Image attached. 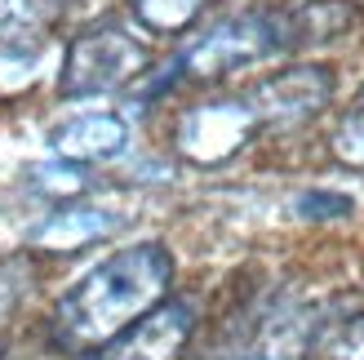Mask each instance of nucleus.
Here are the masks:
<instances>
[{
	"label": "nucleus",
	"instance_id": "9b49d317",
	"mask_svg": "<svg viewBox=\"0 0 364 360\" xmlns=\"http://www.w3.org/2000/svg\"><path fill=\"white\" fill-rule=\"evenodd\" d=\"M316 360H364V316L333 320L316 338Z\"/></svg>",
	"mask_w": 364,
	"mask_h": 360
},
{
	"label": "nucleus",
	"instance_id": "20e7f679",
	"mask_svg": "<svg viewBox=\"0 0 364 360\" xmlns=\"http://www.w3.org/2000/svg\"><path fill=\"white\" fill-rule=\"evenodd\" d=\"M262 125H258V112H253L249 94H235V98L200 102L191 112H182L178 129H173V147L191 165H223L240 147H249V138Z\"/></svg>",
	"mask_w": 364,
	"mask_h": 360
},
{
	"label": "nucleus",
	"instance_id": "423d86ee",
	"mask_svg": "<svg viewBox=\"0 0 364 360\" xmlns=\"http://www.w3.org/2000/svg\"><path fill=\"white\" fill-rule=\"evenodd\" d=\"M196 325V307L187 298H165L160 307H151L147 316L129 325L124 334H116L112 343L94 347L89 360H178V351L187 347Z\"/></svg>",
	"mask_w": 364,
	"mask_h": 360
},
{
	"label": "nucleus",
	"instance_id": "f257e3e1",
	"mask_svg": "<svg viewBox=\"0 0 364 360\" xmlns=\"http://www.w3.org/2000/svg\"><path fill=\"white\" fill-rule=\"evenodd\" d=\"M173 285V254L160 240L116 249L58 298L49 334L63 351H94L160 307Z\"/></svg>",
	"mask_w": 364,
	"mask_h": 360
},
{
	"label": "nucleus",
	"instance_id": "f8f14e48",
	"mask_svg": "<svg viewBox=\"0 0 364 360\" xmlns=\"http://www.w3.org/2000/svg\"><path fill=\"white\" fill-rule=\"evenodd\" d=\"M333 152H338V160L364 169V94L351 102V112L342 116L338 134H333Z\"/></svg>",
	"mask_w": 364,
	"mask_h": 360
},
{
	"label": "nucleus",
	"instance_id": "ddd939ff",
	"mask_svg": "<svg viewBox=\"0 0 364 360\" xmlns=\"http://www.w3.org/2000/svg\"><path fill=\"white\" fill-rule=\"evenodd\" d=\"M298 209H302V213H311V209H324L320 218H333V213H347V209H351V201H347V196H329V191H316V196H302V201H298Z\"/></svg>",
	"mask_w": 364,
	"mask_h": 360
},
{
	"label": "nucleus",
	"instance_id": "f03ea898",
	"mask_svg": "<svg viewBox=\"0 0 364 360\" xmlns=\"http://www.w3.org/2000/svg\"><path fill=\"white\" fill-rule=\"evenodd\" d=\"M351 9L338 0H316L302 9H253V14H235L213 23L209 31H200L196 41L182 49L178 67L187 76L213 80V76H231L240 67H258L276 53L294 49V45H311V41H329V36L351 27Z\"/></svg>",
	"mask_w": 364,
	"mask_h": 360
},
{
	"label": "nucleus",
	"instance_id": "7ed1b4c3",
	"mask_svg": "<svg viewBox=\"0 0 364 360\" xmlns=\"http://www.w3.org/2000/svg\"><path fill=\"white\" fill-rule=\"evenodd\" d=\"M142 67H147V45L134 31L102 23L71 41L58 85L67 98H94V94H112V89L129 85L134 76H142Z\"/></svg>",
	"mask_w": 364,
	"mask_h": 360
},
{
	"label": "nucleus",
	"instance_id": "9d476101",
	"mask_svg": "<svg viewBox=\"0 0 364 360\" xmlns=\"http://www.w3.org/2000/svg\"><path fill=\"white\" fill-rule=\"evenodd\" d=\"M200 9H205V0H134V18L156 36L191 27Z\"/></svg>",
	"mask_w": 364,
	"mask_h": 360
},
{
	"label": "nucleus",
	"instance_id": "6e6552de",
	"mask_svg": "<svg viewBox=\"0 0 364 360\" xmlns=\"http://www.w3.org/2000/svg\"><path fill=\"white\" fill-rule=\"evenodd\" d=\"M49 147H53V156L80 160V165H89V160H112L129 147V125L112 112H85V116H71L67 125H58L49 134Z\"/></svg>",
	"mask_w": 364,
	"mask_h": 360
},
{
	"label": "nucleus",
	"instance_id": "0eeeda50",
	"mask_svg": "<svg viewBox=\"0 0 364 360\" xmlns=\"http://www.w3.org/2000/svg\"><path fill=\"white\" fill-rule=\"evenodd\" d=\"M67 0H0V67L31 71Z\"/></svg>",
	"mask_w": 364,
	"mask_h": 360
},
{
	"label": "nucleus",
	"instance_id": "4468645a",
	"mask_svg": "<svg viewBox=\"0 0 364 360\" xmlns=\"http://www.w3.org/2000/svg\"><path fill=\"white\" fill-rule=\"evenodd\" d=\"M0 360H5V347H0Z\"/></svg>",
	"mask_w": 364,
	"mask_h": 360
},
{
	"label": "nucleus",
	"instance_id": "1a4fd4ad",
	"mask_svg": "<svg viewBox=\"0 0 364 360\" xmlns=\"http://www.w3.org/2000/svg\"><path fill=\"white\" fill-rule=\"evenodd\" d=\"M120 227V213L112 209H98V205H71V209H58L31 231V245L36 249H49V254H71L89 240H102Z\"/></svg>",
	"mask_w": 364,
	"mask_h": 360
},
{
	"label": "nucleus",
	"instance_id": "39448f33",
	"mask_svg": "<svg viewBox=\"0 0 364 360\" xmlns=\"http://www.w3.org/2000/svg\"><path fill=\"white\" fill-rule=\"evenodd\" d=\"M262 129H294L316 120L333 98V71L329 67H289L276 76L245 89Z\"/></svg>",
	"mask_w": 364,
	"mask_h": 360
}]
</instances>
